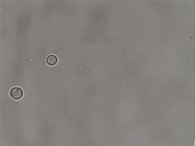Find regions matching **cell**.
I'll return each mask as SVG.
<instances>
[{
	"instance_id": "obj_1",
	"label": "cell",
	"mask_w": 195,
	"mask_h": 146,
	"mask_svg": "<svg viewBox=\"0 0 195 146\" xmlns=\"http://www.w3.org/2000/svg\"><path fill=\"white\" fill-rule=\"evenodd\" d=\"M10 96L12 98H13L15 100H19L20 98H22L23 96L22 89L19 87H13L10 90Z\"/></svg>"
},
{
	"instance_id": "obj_2",
	"label": "cell",
	"mask_w": 195,
	"mask_h": 146,
	"mask_svg": "<svg viewBox=\"0 0 195 146\" xmlns=\"http://www.w3.org/2000/svg\"><path fill=\"white\" fill-rule=\"evenodd\" d=\"M57 62L58 58L55 55L50 54L46 57V63L48 64L49 66H55L57 64Z\"/></svg>"
}]
</instances>
